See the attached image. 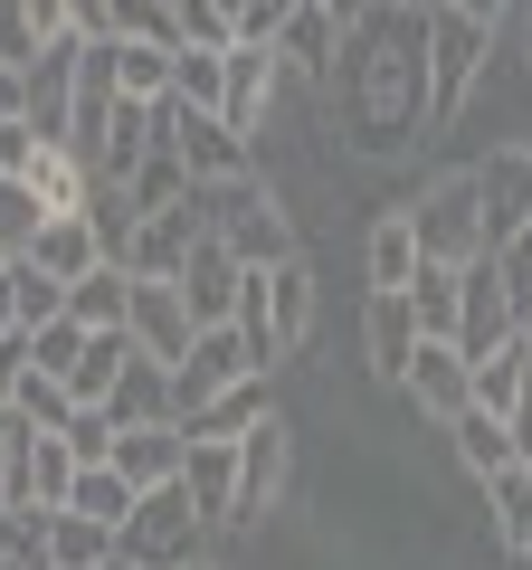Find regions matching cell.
Returning <instances> with one entry per match:
<instances>
[{"label": "cell", "mask_w": 532, "mask_h": 570, "mask_svg": "<svg viewBox=\"0 0 532 570\" xmlns=\"http://www.w3.org/2000/svg\"><path fill=\"white\" fill-rule=\"evenodd\" d=\"M29 190H39L48 209H86V190H96V171L77 163V153H67V142H39V153H29V171H20Z\"/></svg>", "instance_id": "1f68e13d"}, {"label": "cell", "mask_w": 532, "mask_h": 570, "mask_svg": "<svg viewBox=\"0 0 532 570\" xmlns=\"http://www.w3.org/2000/svg\"><path fill=\"white\" fill-rule=\"evenodd\" d=\"M343 29H352V20H333L324 0H295V20L276 29V58H286V67H314V77H333V58H343Z\"/></svg>", "instance_id": "7402d4cb"}, {"label": "cell", "mask_w": 532, "mask_h": 570, "mask_svg": "<svg viewBox=\"0 0 532 570\" xmlns=\"http://www.w3.org/2000/svg\"><path fill=\"white\" fill-rule=\"evenodd\" d=\"M362 266H371V295H381V285H410V276H418V228H410V209H390V219L371 228Z\"/></svg>", "instance_id": "d6a6232c"}, {"label": "cell", "mask_w": 532, "mask_h": 570, "mask_svg": "<svg viewBox=\"0 0 532 570\" xmlns=\"http://www.w3.org/2000/svg\"><path fill=\"white\" fill-rule=\"evenodd\" d=\"M171 20H181V48H238V29H228L219 0H171Z\"/></svg>", "instance_id": "f6af8a7d"}, {"label": "cell", "mask_w": 532, "mask_h": 570, "mask_svg": "<svg viewBox=\"0 0 532 570\" xmlns=\"http://www.w3.org/2000/svg\"><path fill=\"white\" fill-rule=\"evenodd\" d=\"M190 570H209V561H190Z\"/></svg>", "instance_id": "6125c7cd"}, {"label": "cell", "mask_w": 532, "mask_h": 570, "mask_svg": "<svg viewBox=\"0 0 532 570\" xmlns=\"http://www.w3.org/2000/svg\"><path fill=\"white\" fill-rule=\"evenodd\" d=\"M400 295H410V314H418V343H456V266L418 257V276L400 285Z\"/></svg>", "instance_id": "4dcf8cb0"}, {"label": "cell", "mask_w": 532, "mask_h": 570, "mask_svg": "<svg viewBox=\"0 0 532 570\" xmlns=\"http://www.w3.org/2000/svg\"><path fill=\"white\" fill-rule=\"evenodd\" d=\"M238 333H247V362H257V371L295 362V352L314 343V266H305V257L257 266L247 295H238Z\"/></svg>", "instance_id": "6da1fadb"}, {"label": "cell", "mask_w": 532, "mask_h": 570, "mask_svg": "<svg viewBox=\"0 0 532 570\" xmlns=\"http://www.w3.org/2000/svg\"><path fill=\"white\" fill-rule=\"evenodd\" d=\"M0 333H20V305H10V276H0Z\"/></svg>", "instance_id": "11a10c76"}, {"label": "cell", "mask_w": 532, "mask_h": 570, "mask_svg": "<svg viewBox=\"0 0 532 570\" xmlns=\"http://www.w3.org/2000/svg\"><path fill=\"white\" fill-rule=\"evenodd\" d=\"M29 266H39V276H58V285H77L86 266H105L96 219H86V209H48V219H39V238H29Z\"/></svg>", "instance_id": "e0dca14e"}, {"label": "cell", "mask_w": 532, "mask_h": 570, "mask_svg": "<svg viewBox=\"0 0 532 570\" xmlns=\"http://www.w3.org/2000/svg\"><path fill=\"white\" fill-rule=\"evenodd\" d=\"M29 58H39V29H29L20 0H0V67H29Z\"/></svg>", "instance_id": "c3c4849f"}, {"label": "cell", "mask_w": 532, "mask_h": 570, "mask_svg": "<svg viewBox=\"0 0 532 570\" xmlns=\"http://www.w3.org/2000/svg\"><path fill=\"white\" fill-rule=\"evenodd\" d=\"M286 466H295V428L266 409V419L238 438V513H228V523H266L276 494H286Z\"/></svg>", "instance_id": "52a82bcc"}, {"label": "cell", "mask_w": 532, "mask_h": 570, "mask_svg": "<svg viewBox=\"0 0 532 570\" xmlns=\"http://www.w3.org/2000/svg\"><path fill=\"white\" fill-rule=\"evenodd\" d=\"M124 333H134V352L144 362H181L190 352V305H181V285H144L134 276V305H124Z\"/></svg>", "instance_id": "4fadbf2b"}, {"label": "cell", "mask_w": 532, "mask_h": 570, "mask_svg": "<svg viewBox=\"0 0 532 570\" xmlns=\"http://www.w3.org/2000/svg\"><path fill=\"white\" fill-rule=\"evenodd\" d=\"M20 10H29V29H39V48L48 39H77V29H67V0H20Z\"/></svg>", "instance_id": "816d5d0a"}, {"label": "cell", "mask_w": 532, "mask_h": 570, "mask_svg": "<svg viewBox=\"0 0 532 570\" xmlns=\"http://www.w3.org/2000/svg\"><path fill=\"white\" fill-rule=\"evenodd\" d=\"M10 409H20V419L39 428V438H58V428L77 419V400H67V381H48V371H29V381H20V400H10Z\"/></svg>", "instance_id": "7bdbcfd3"}, {"label": "cell", "mask_w": 532, "mask_h": 570, "mask_svg": "<svg viewBox=\"0 0 532 570\" xmlns=\"http://www.w3.org/2000/svg\"><path fill=\"white\" fill-rule=\"evenodd\" d=\"M39 219H48V200H39V190L20 181V171H0V247H10V257H29Z\"/></svg>", "instance_id": "8d00e7d4"}, {"label": "cell", "mask_w": 532, "mask_h": 570, "mask_svg": "<svg viewBox=\"0 0 532 570\" xmlns=\"http://www.w3.org/2000/svg\"><path fill=\"white\" fill-rule=\"evenodd\" d=\"M124 362H134V333H86L77 371H67V400H77V409H105V390L124 381Z\"/></svg>", "instance_id": "4316f807"}, {"label": "cell", "mask_w": 532, "mask_h": 570, "mask_svg": "<svg viewBox=\"0 0 532 570\" xmlns=\"http://www.w3.org/2000/svg\"><path fill=\"white\" fill-rule=\"evenodd\" d=\"M134 209H171V200H190V171H181V153H162V142H152L144 153V171H134Z\"/></svg>", "instance_id": "ab89813d"}, {"label": "cell", "mask_w": 532, "mask_h": 570, "mask_svg": "<svg viewBox=\"0 0 532 570\" xmlns=\"http://www.w3.org/2000/svg\"><path fill=\"white\" fill-rule=\"evenodd\" d=\"M77 352H86V324H77V314H58V324L29 333V371H48V381H67V371H77Z\"/></svg>", "instance_id": "b9f144b4"}, {"label": "cell", "mask_w": 532, "mask_h": 570, "mask_svg": "<svg viewBox=\"0 0 532 570\" xmlns=\"http://www.w3.org/2000/svg\"><path fill=\"white\" fill-rule=\"evenodd\" d=\"M400 400H410L418 419H437V428L466 419V409H475V371H466V352H456V343H418L410 371H400Z\"/></svg>", "instance_id": "30bf717a"}, {"label": "cell", "mask_w": 532, "mask_h": 570, "mask_svg": "<svg viewBox=\"0 0 532 570\" xmlns=\"http://www.w3.org/2000/svg\"><path fill=\"white\" fill-rule=\"evenodd\" d=\"M475 371V409H494V419H513V400L532 390V333H513V343H494L485 362H466Z\"/></svg>", "instance_id": "d4e9b609"}, {"label": "cell", "mask_w": 532, "mask_h": 570, "mask_svg": "<svg viewBox=\"0 0 532 570\" xmlns=\"http://www.w3.org/2000/svg\"><path fill=\"white\" fill-rule=\"evenodd\" d=\"M247 371H257V362H247V333L238 324H200V333H190V352L171 362V428H181L200 400H219L228 381H247Z\"/></svg>", "instance_id": "8992f818"}, {"label": "cell", "mask_w": 532, "mask_h": 570, "mask_svg": "<svg viewBox=\"0 0 532 570\" xmlns=\"http://www.w3.org/2000/svg\"><path fill=\"white\" fill-rule=\"evenodd\" d=\"M105 570H134V561H105Z\"/></svg>", "instance_id": "91938a15"}, {"label": "cell", "mask_w": 532, "mask_h": 570, "mask_svg": "<svg viewBox=\"0 0 532 570\" xmlns=\"http://www.w3.org/2000/svg\"><path fill=\"white\" fill-rule=\"evenodd\" d=\"M181 485H190V504L209 513V532H219L228 513H238V438H190Z\"/></svg>", "instance_id": "ac0fdd59"}, {"label": "cell", "mask_w": 532, "mask_h": 570, "mask_svg": "<svg viewBox=\"0 0 532 570\" xmlns=\"http://www.w3.org/2000/svg\"><path fill=\"white\" fill-rule=\"evenodd\" d=\"M105 466H115L134 494H152V485H181V466H190V438H181L171 419H162V428H124Z\"/></svg>", "instance_id": "2e32d148"}, {"label": "cell", "mask_w": 532, "mask_h": 570, "mask_svg": "<svg viewBox=\"0 0 532 570\" xmlns=\"http://www.w3.org/2000/svg\"><path fill=\"white\" fill-rule=\"evenodd\" d=\"M200 551H209V513L190 504V485L134 494V513L115 532V561H134V570H190Z\"/></svg>", "instance_id": "277c9868"}, {"label": "cell", "mask_w": 532, "mask_h": 570, "mask_svg": "<svg viewBox=\"0 0 532 570\" xmlns=\"http://www.w3.org/2000/svg\"><path fill=\"white\" fill-rule=\"evenodd\" d=\"M362 333H371V371L400 390V371H410V352H418V314H410V295H400V285H381V295H371V314H362Z\"/></svg>", "instance_id": "d6986e66"}, {"label": "cell", "mask_w": 532, "mask_h": 570, "mask_svg": "<svg viewBox=\"0 0 532 570\" xmlns=\"http://www.w3.org/2000/svg\"><path fill=\"white\" fill-rule=\"evenodd\" d=\"M219 86H228V48H181L171 58V96L181 105H209L219 115Z\"/></svg>", "instance_id": "d590c367"}, {"label": "cell", "mask_w": 532, "mask_h": 570, "mask_svg": "<svg viewBox=\"0 0 532 570\" xmlns=\"http://www.w3.org/2000/svg\"><path fill=\"white\" fill-rule=\"evenodd\" d=\"M324 10H333V20H362V10H371V0H324Z\"/></svg>", "instance_id": "9f6ffc18"}, {"label": "cell", "mask_w": 532, "mask_h": 570, "mask_svg": "<svg viewBox=\"0 0 532 570\" xmlns=\"http://www.w3.org/2000/svg\"><path fill=\"white\" fill-rule=\"evenodd\" d=\"M219 10H228V29H238V10H247V0H219Z\"/></svg>", "instance_id": "6f0895ef"}, {"label": "cell", "mask_w": 532, "mask_h": 570, "mask_svg": "<svg viewBox=\"0 0 532 570\" xmlns=\"http://www.w3.org/2000/svg\"><path fill=\"white\" fill-rule=\"evenodd\" d=\"M124 305H134V276H124V266H86V276L67 285V314H77L86 333H124Z\"/></svg>", "instance_id": "484cf974"}, {"label": "cell", "mask_w": 532, "mask_h": 570, "mask_svg": "<svg viewBox=\"0 0 532 570\" xmlns=\"http://www.w3.org/2000/svg\"><path fill=\"white\" fill-rule=\"evenodd\" d=\"M115 561V523L96 513H48V570H105Z\"/></svg>", "instance_id": "83f0119b"}, {"label": "cell", "mask_w": 532, "mask_h": 570, "mask_svg": "<svg viewBox=\"0 0 532 570\" xmlns=\"http://www.w3.org/2000/svg\"><path fill=\"white\" fill-rule=\"evenodd\" d=\"M447 438H456V456H466L475 485H485V475H504L513 456H523V448H513V428L494 419V409H466V419H447Z\"/></svg>", "instance_id": "f1b7e54d"}, {"label": "cell", "mask_w": 532, "mask_h": 570, "mask_svg": "<svg viewBox=\"0 0 532 570\" xmlns=\"http://www.w3.org/2000/svg\"><path fill=\"white\" fill-rule=\"evenodd\" d=\"M29 115V67H0V124Z\"/></svg>", "instance_id": "f5cc1de1"}, {"label": "cell", "mask_w": 532, "mask_h": 570, "mask_svg": "<svg viewBox=\"0 0 532 570\" xmlns=\"http://www.w3.org/2000/svg\"><path fill=\"white\" fill-rule=\"evenodd\" d=\"M10 305H20V333H39V324H58V314H67V285L58 276H39V266H10Z\"/></svg>", "instance_id": "f35d334b"}, {"label": "cell", "mask_w": 532, "mask_h": 570, "mask_svg": "<svg viewBox=\"0 0 532 570\" xmlns=\"http://www.w3.org/2000/svg\"><path fill=\"white\" fill-rule=\"evenodd\" d=\"M190 247H200V200L144 209V219H134V247H124V276H144V285H171Z\"/></svg>", "instance_id": "8fae6325"}, {"label": "cell", "mask_w": 532, "mask_h": 570, "mask_svg": "<svg viewBox=\"0 0 532 570\" xmlns=\"http://www.w3.org/2000/svg\"><path fill=\"white\" fill-rule=\"evenodd\" d=\"M29 153H39V124H0V171H29Z\"/></svg>", "instance_id": "f907efd6"}, {"label": "cell", "mask_w": 532, "mask_h": 570, "mask_svg": "<svg viewBox=\"0 0 532 570\" xmlns=\"http://www.w3.org/2000/svg\"><path fill=\"white\" fill-rule=\"evenodd\" d=\"M115 39H152V48H181V20H171V0H115Z\"/></svg>", "instance_id": "ee69618b"}, {"label": "cell", "mask_w": 532, "mask_h": 570, "mask_svg": "<svg viewBox=\"0 0 532 570\" xmlns=\"http://www.w3.org/2000/svg\"><path fill=\"white\" fill-rule=\"evenodd\" d=\"M77 48L86 39H48L29 58V124H39V142H67V124H77Z\"/></svg>", "instance_id": "5bb4252c"}, {"label": "cell", "mask_w": 532, "mask_h": 570, "mask_svg": "<svg viewBox=\"0 0 532 570\" xmlns=\"http://www.w3.org/2000/svg\"><path fill=\"white\" fill-rule=\"evenodd\" d=\"M485 504H494V551L532 561V456H513L504 475H485Z\"/></svg>", "instance_id": "cb8c5ba5"}, {"label": "cell", "mask_w": 532, "mask_h": 570, "mask_svg": "<svg viewBox=\"0 0 532 570\" xmlns=\"http://www.w3.org/2000/svg\"><path fill=\"white\" fill-rule=\"evenodd\" d=\"M105 419H115V438H124V428H162V419H171V371L134 352V362H124V381L105 390Z\"/></svg>", "instance_id": "44dd1931"}, {"label": "cell", "mask_w": 532, "mask_h": 570, "mask_svg": "<svg viewBox=\"0 0 532 570\" xmlns=\"http://www.w3.org/2000/svg\"><path fill=\"white\" fill-rule=\"evenodd\" d=\"M105 48H115V96H134V105L171 96V58L181 48H152V39H105Z\"/></svg>", "instance_id": "f546056e"}, {"label": "cell", "mask_w": 532, "mask_h": 570, "mask_svg": "<svg viewBox=\"0 0 532 570\" xmlns=\"http://www.w3.org/2000/svg\"><path fill=\"white\" fill-rule=\"evenodd\" d=\"M504 428H513V448L532 456V390H523V400H513V419H504Z\"/></svg>", "instance_id": "db71d44e"}, {"label": "cell", "mask_w": 532, "mask_h": 570, "mask_svg": "<svg viewBox=\"0 0 532 570\" xmlns=\"http://www.w3.org/2000/svg\"><path fill=\"white\" fill-rule=\"evenodd\" d=\"M475 209H485V257L532 219V153H523V142H504V153L475 163Z\"/></svg>", "instance_id": "7c38bea8"}, {"label": "cell", "mask_w": 532, "mask_h": 570, "mask_svg": "<svg viewBox=\"0 0 532 570\" xmlns=\"http://www.w3.org/2000/svg\"><path fill=\"white\" fill-rule=\"evenodd\" d=\"M58 438L77 448V466H105V456H115V419H105V409H77V419H67Z\"/></svg>", "instance_id": "7dc6e473"}, {"label": "cell", "mask_w": 532, "mask_h": 570, "mask_svg": "<svg viewBox=\"0 0 532 570\" xmlns=\"http://www.w3.org/2000/svg\"><path fill=\"white\" fill-rule=\"evenodd\" d=\"M494 276H504V295H513V314H532V219L513 228L504 247H494Z\"/></svg>", "instance_id": "bcb514c9"}, {"label": "cell", "mask_w": 532, "mask_h": 570, "mask_svg": "<svg viewBox=\"0 0 532 570\" xmlns=\"http://www.w3.org/2000/svg\"><path fill=\"white\" fill-rule=\"evenodd\" d=\"M276 67H286V58H276V48H257V39H238V48H228V86H219V124H228V134H247V142H257L266 96H276Z\"/></svg>", "instance_id": "9a60e30c"}, {"label": "cell", "mask_w": 532, "mask_h": 570, "mask_svg": "<svg viewBox=\"0 0 532 570\" xmlns=\"http://www.w3.org/2000/svg\"><path fill=\"white\" fill-rule=\"evenodd\" d=\"M523 39H532V20H523Z\"/></svg>", "instance_id": "94428289"}, {"label": "cell", "mask_w": 532, "mask_h": 570, "mask_svg": "<svg viewBox=\"0 0 532 570\" xmlns=\"http://www.w3.org/2000/svg\"><path fill=\"white\" fill-rule=\"evenodd\" d=\"M418 228V257L428 266H475L485 257V209H475V171H447V181L428 190V200L410 209Z\"/></svg>", "instance_id": "5b68a950"}, {"label": "cell", "mask_w": 532, "mask_h": 570, "mask_svg": "<svg viewBox=\"0 0 532 570\" xmlns=\"http://www.w3.org/2000/svg\"><path fill=\"white\" fill-rule=\"evenodd\" d=\"M67 494H77V448L67 438H39L29 448V513H67Z\"/></svg>", "instance_id": "836d02e7"}, {"label": "cell", "mask_w": 532, "mask_h": 570, "mask_svg": "<svg viewBox=\"0 0 532 570\" xmlns=\"http://www.w3.org/2000/svg\"><path fill=\"white\" fill-rule=\"evenodd\" d=\"M152 142H162V134H152V105L115 96V115H105V134H96V181H134Z\"/></svg>", "instance_id": "ffe728a7"}, {"label": "cell", "mask_w": 532, "mask_h": 570, "mask_svg": "<svg viewBox=\"0 0 532 570\" xmlns=\"http://www.w3.org/2000/svg\"><path fill=\"white\" fill-rule=\"evenodd\" d=\"M152 134H162V153H181L190 190H238V181H257V142H247V134H228V124L209 115V105L162 96V105H152Z\"/></svg>", "instance_id": "7a4b0ae2"}, {"label": "cell", "mask_w": 532, "mask_h": 570, "mask_svg": "<svg viewBox=\"0 0 532 570\" xmlns=\"http://www.w3.org/2000/svg\"><path fill=\"white\" fill-rule=\"evenodd\" d=\"M513 333H523V314H513V295H504V276H494V257L456 266V352H466V362H485V352L513 343Z\"/></svg>", "instance_id": "ba28073f"}, {"label": "cell", "mask_w": 532, "mask_h": 570, "mask_svg": "<svg viewBox=\"0 0 532 570\" xmlns=\"http://www.w3.org/2000/svg\"><path fill=\"white\" fill-rule=\"evenodd\" d=\"M29 448H39V428L0 409V504H29Z\"/></svg>", "instance_id": "60d3db41"}, {"label": "cell", "mask_w": 532, "mask_h": 570, "mask_svg": "<svg viewBox=\"0 0 532 570\" xmlns=\"http://www.w3.org/2000/svg\"><path fill=\"white\" fill-rule=\"evenodd\" d=\"M266 409H276V400H266V371H247V381H228L219 400H200V409H190V419H181V438H247V428H257Z\"/></svg>", "instance_id": "603a6c76"}, {"label": "cell", "mask_w": 532, "mask_h": 570, "mask_svg": "<svg viewBox=\"0 0 532 570\" xmlns=\"http://www.w3.org/2000/svg\"><path fill=\"white\" fill-rule=\"evenodd\" d=\"M20 381H29V333H0V409L20 400Z\"/></svg>", "instance_id": "681fc988"}, {"label": "cell", "mask_w": 532, "mask_h": 570, "mask_svg": "<svg viewBox=\"0 0 532 570\" xmlns=\"http://www.w3.org/2000/svg\"><path fill=\"white\" fill-rule=\"evenodd\" d=\"M485 58H494V29H485V20H466V10H428V29H418V67H428V134H447V124L466 115Z\"/></svg>", "instance_id": "3957f363"}, {"label": "cell", "mask_w": 532, "mask_h": 570, "mask_svg": "<svg viewBox=\"0 0 532 570\" xmlns=\"http://www.w3.org/2000/svg\"><path fill=\"white\" fill-rule=\"evenodd\" d=\"M390 10H400V0H390ZM418 10H437V0H418Z\"/></svg>", "instance_id": "680465c9"}, {"label": "cell", "mask_w": 532, "mask_h": 570, "mask_svg": "<svg viewBox=\"0 0 532 570\" xmlns=\"http://www.w3.org/2000/svg\"><path fill=\"white\" fill-rule=\"evenodd\" d=\"M0 570H48V513L0 504Z\"/></svg>", "instance_id": "e575fe53"}, {"label": "cell", "mask_w": 532, "mask_h": 570, "mask_svg": "<svg viewBox=\"0 0 532 570\" xmlns=\"http://www.w3.org/2000/svg\"><path fill=\"white\" fill-rule=\"evenodd\" d=\"M67 513H96V523L124 532V513H134V485H124L115 466H77V494H67Z\"/></svg>", "instance_id": "74e56055"}, {"label": "cell", "mask_w": 532, "mask_h": 570, "mask_svg": "<svg viewBox=\"0 0 532 570\" xmlns=\"http://www.w3.org/2000/svg\"><path fill=\"white\" fill-rule=\"evenodd\" d=\"M171 285H181V305H190V333H200V324H238L247 266L228 257V238H219V228H200V247L181 257V276H171Z\"/></svg>", "instance_id": "9c48e42d"}]
</instances>
